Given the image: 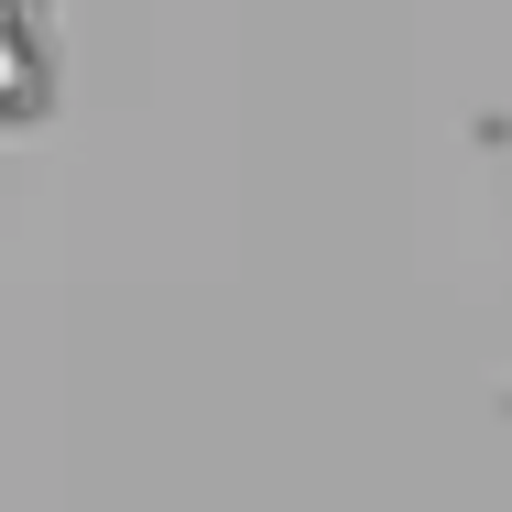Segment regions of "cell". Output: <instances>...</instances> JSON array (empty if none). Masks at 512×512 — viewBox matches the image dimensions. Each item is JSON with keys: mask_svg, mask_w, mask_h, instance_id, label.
Instances as JSON below:
<instances>
[{"mask_svg": "<svg viewBox=\"0 0 512 512\" xmlns=\"http://www.w3.org/2000/svg\"><path fill=\"white\" fill-rule=\"evenodd\" d=\"M44 109V0H0V120Z\"/></svg>", "mask_w": 512, "mask_h": 512, "instance_id": "cell-1", "label": "cell"}]
</instances>
